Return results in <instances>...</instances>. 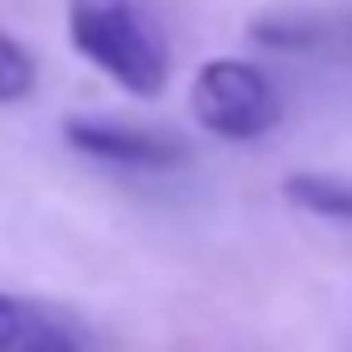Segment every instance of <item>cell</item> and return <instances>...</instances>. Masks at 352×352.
Returning <instances> with one entry per match:
<instances>
[{"label": "cell", "mask_w": 352, "mask_h": 352, "mask_svg": "<svg viewBox=\"0 0 352 352\" xmlns=\"http://www.w3.org/2000/svg\"><path fill=\"white\" fill-rule=\"evenodd\" d=\"M68 39L131 97H155L169 82V54L140 0H68Z\"/></svg>", "instance_id": "6da1fadb"}, {"label": "cell", "mask_w": 352, "mask_h": 352, "mask_svg": "<svg viewBox=\"0 0 352 352\" xmlns=\"http://www.w3.org/2000/svg\"><path fill=\"white\" fill-rule=\"evenodd\" d=\"M188 107L203 131L217 140H256L280 121V92L275 82L241 58H212L193 73Z\"/></svg>", "instance_id": "7a4b0ae2"}, {"label": "cell", "mask_w": 352, "mask_h": 352, "mask_svg": "<svg viewBox=\"0 0 352 352\" xmlns=\"http://www.w3.org/2000/svg\"><path fill=\"white\" fill-rule=\"evenodd\" d=\"M63 140L78 155L116 164V169H174V164L188 160L184 140H174L164 131H150V126L111 121V116H68L63 121Z\"/></svg>", "instance_id": "3957f363"}, {"label": "cell", "mask_w": 352, "mask_h": 352, "mask_svg": "<svg viewBox=\"0 0 352 352\" xmlns=\"http://www.w3.org/2000/svg\"><path fill=\"white\" fill-rule=\"evenodd\" d=\"M0 352H87V347L63 314L20 294H0Z\"/></svg>", "instance_id": "277c9868"}, {"label": "cell", "mask_w": 352, "mask_h": 352, "mask_svg": "<svg viewBox=\"0 0 352 352\" xmlns=\"http://www.w3.org/2000/svg\"><path fill=\"white\" fill-rule=\"evenodd\" d=\"M285 198L314 217H333V222H352V184L338 174H289L285 179Z\"/></svg>", "instance_id": "5b68a950"}, {"label": "cell", "mask_w": 352, "mask_h": 352, "mask_svg": "<svg viewBox=\"0 0 352 352\" xmlns=\"http://www.w3.org/2000/svg\"><path fill=\"white\" fill-rule=\"evenodd\" d=\"M34 58L20 39H10L6 30H0V107H10V102H25L34 92Z\"/></svg>", "instance_id": "8992f818"}]
</instances>
